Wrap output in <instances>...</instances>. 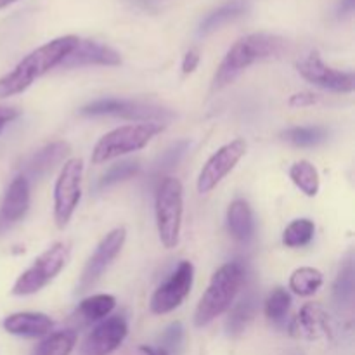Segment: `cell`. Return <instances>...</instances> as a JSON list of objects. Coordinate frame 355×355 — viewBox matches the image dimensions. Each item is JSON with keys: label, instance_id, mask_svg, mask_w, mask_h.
I'll return each mask as SVG.
<instances>
[{"label": "cell", "instance_id": "1", "mask_svg": "<svg viewBox=\"0 0 355 355\" xmlns=\"http://www.w3.org/2000/svg\"><path fill=\"white\" fill-rule=\"evenodd\" d=\"M80 38L75 35H64L51 40L49 44L35 49L33 52L21 59L12 71L6 73L0 78V97L17 96L24 92L30 85H33L40 76L54 69L55 66H61L66 55L76 47Z\"/></svg>", "mask_w": 355, "mask_h": 355}, {"label": "cell", "instance_id": "2", "mask_svg": "<svg viewBox=\"0 0 355 355\" xmlns=\"http://www.w3.org/2000/svg\"><path fill=\"white\" fill-rule=\"evenodd\" d=\"M286 47L284 38L270 33H252L239 38L227 51L214 76V89L220 90L234 82L245 69L262 59L279 55Z\"/></svg>", "mask_w": 355, "mask_h": 355}, {"label": "cell", "instance_id": "3", "mask_svg": "<svg viewBox=\"0 0 355 355\" xmlns=\"http://www.w3.org/2000/svg\"><path fill=\"white\" fill-rule=\"evenodd\" d=\"M245 283V267L239 262H229L215 270L207 291L194 311V326L205 328L231 309Z\"/></svg>", "mask_w": 355, "mask_h": 355}, {"label": "cell", "instance_id": "4", "mask_svg": "<svg viewBox=\"0 0 355 355\" xmlns=\"http://www.w3.org/2000/svg\"><path fill=\"white\" fill-rule=\"evenodd\" d=\"M156 229L162 245L172 250L179 245L184 215V187L177 177H163L155 196Z\"/></svg>", "mask_w": 355, "mask_h": 355}, {"label": "cell", "instance_id": "5", "mask_svg": "<svg viewBox=\"0 0 355 355\" xmlns=\"http://www.w3.org/2000/svg\"><path fill=\"white\" fill-rule=\"evenodd\" d=\"M163 132L162 123H130L121 125L104 134L92 149V163L101 165L110 159L141 151L156 135Z\"/></svg>", "mask_w": 355, "mask_h": 355}, {"label": "cell", "instance_id": "6", "mask_svg": "<svg viewBox=\"0 0 355 355\" xmlns=\"http://www.w3.org/2000/svg\"><path fill=\"white\" fill-rule=\"evenodd\" d=\"M69 255H71V250H69L68 243H54L17 277L10 293L14 297H30V295L42 291L68 266Z\"/></svg>", "mask_w": 355, "mask_h": 355}, {"label": "cell", "instance_id": "7", "mask_svg": "<svg viewBox=\"0 0 355 355\" xmlns=\"http://www.w3.org/2000/svg\"><path fill=\"white\" fill-rule=\"evenodd\" d=\"M82 116H118L135 123H162L165 125L173 118V113L155 103L139 99H118L104 97L85 104L80 110Z\"/></svg>", "mask_w": 355, "mask_h": 355}, {"label": "cell", "instance_id": "8", "mask_svg": "<svg viewBox=\"0 0 355 355\" xmlns=\"http://www.w3.org/2000/svg\"><path fill=\"white\" fill-rule=\"evenodd\" d=\"M83 159L69 158L61 166L54 184V220L59 229H64L82 200Z\"/></svg>", "mask_w": 355, "mask_h": 355}, {"label": "cell", "instance_id": "9", "mask_svg": "<svg viewBox=\"0 0 355 355\" xmlns=\"http://www.w3.org/2000/svg\"><path fill=\"white\" fill-rule=\"evenodd\" d=\"M194 284V266L189 260H182L175 267L168 279L159 284L149 300V309L153 314L165 315L173 312L182 305V302L189 297Z\"/></svg>", "mask_w": 355, "mask_h": 355}, {"label": "cell", "instance_id": "10", "mask_svg": "<svg viewBox=\"0 0 355 355\" xmlns=\"http://www.w3.org/2000/svg\"><path fill=\"white\" fill-rule=\"evenodd\" d=\"M125 241H127V229L125 227L113 229V231H110L101 239L96 252L90 255L85 267H83L82 276H80L78 284H76V293H85L87 290H90L103 277L107 267L120 255Z\"/></svg>", "mask_w": 355, "mask_h": 355}, {"label": "cell", "instance_id": "11", "mask_svg": "<svg viewBox=\"0 0 355 355\" xmlns=\"http://www.w3.org/2000/svg\"><path fill=\"white\" fill-rule=\"evenodd\" d=\"M246 155V142L243 139H234L222 148H218L214 155L208 158L198 175V193L208 194L236 168L243 156Z\"/></svg>", "mask_w": 355, "mask_h": 355}, {"label": "cell", "instance_id": "12", "mask_svg": "<svg viewBox=\"0 0 355 355\" xmlns=\"http://www.w3.org/2000/svg\"><path fill=\"white\" fill-rule=\"evenodd\" d=\"M297 69L307 82L333 90V92L350 94L355 87V76L352 71H342L326 64L318 52H311L297 62Z\"/></svg>", "mask_w": 355, "mask_h": 355}, {"label": "cell", "instance_id": "13", "mask_svg": "<svg viewBox=\"0 0 355 355\" xmlns=\"http://www.w3.org/2000/svg\"><path fill=\"white\" fill-rule=\"evenodd\" d=\"M128 335L127 319L123 315H110L99 321V324L83 340L80 355H111L120 349Z\"/></svg>", "mask_w": 355, "mask_h": 355}, {"label": "cell", "instance_id": "14", "mask_svg": "<svg viewBox=\"0 0 355 355\" xmlns=\"http://www.w3.org/2000/svg\"><path fill=\"white\" fill-rule=\"evenodd\" d=\"M30 210V182L23 175H17L7 186L0 201V234L12 227Z\"/></svg>", "mask_w": 355, "mask_h": 355}, {"label": "cell", "instance_id": "15", "mask_svg": "<svg viewBox=\"0 0 355 355\" xmlns=\"http://www.w3.org/2000/svg\"><path fill=\"white\" fill-rule=\"evenodd\" d=\"M121 58L113 47L96 40H82L61 62L62 68H82V66H118Z\"/></svg>", "mask_w": 355, "mask_h": 355}, {"label": "cell", "instance_id": "16", "mask_svg": "<svg viewBox=\"0 0 355 355\" xmlns=\"http://www.w3.org/2000/svg\"><path fill=\"white\" fill-rule=\"evenodd\" d=\"M69 151H71L69 142H49V144H45L44 148L38 149L37 153H33V155L24 162L23 168H21V175H23L24 179H28V182L44 179V177L47 175L49 172H52L59 163L64 162V158L69 155Z\"/></svg>", "mask_w": 355, "mask_h": 355}, {"label": "cell", "instance_id": "17", "mask_svg": "<svg viewBox=\"0 0 355 355\" xmlns=\"http://www.w3.org/2000/svg\"><path fill=\"white\" fill-rule=\"evenodd\" d=\"M290 335L295 338L318 340L331 335V321L324 309L318 304H307L300 309L290 324Z\"/></svg>", "mask_w": 355, "mask_h": 355}, {"label": "cell", "instance_id": "18", "mask_svg": "<svg viewBox=\"0 0 355 355\" xmlns=\"http://www.w3.org/2000/svg\"><path fill=\"white\" fill-rule=\"evenodd\" d=\"M2 326L9 335L38 338L51 333L54 321L44 312H14L3 319Z\"/></svg>", "mask_w": 355, "mask_h": 355}, {"label": "cell", "instance_id": "19", "mask_svg": "<svg viewBox=\"0 0 355 355\" xmlns=\"http://www.w3.org/2000/svg\"><path fill=\"white\" fill-rule=\"evenodd\" d=\"M227 229L232 238L239 243H250L255 236V217L248 201H232L227 208Z\"/></svg>", "mask_w": 355, "mask_h": 355}, {"label": "cell", "instance_id": "20", "mask_svg": "<svg viewBox=\"0 0 355 355\" xmlns=\"http://www.w3.org/2000/svg\"><path fill=\"white\" fill-rule=\"evenodd\" d=\"M246 10H248V2H246V0H231V2L224 3V6L211 10V12L201 21L200 26H198V35H200V37H207V35L214 33L215 30L222 28L224 24L241 17Z\"/></svg>", "mask_w": 355, "mask_h": 355}, {"label": "cell", "instance_id": "21", "mask_svg": "<svg viewBox=\"0 0 355 355\" xmlns=\"http://www.w3.org/2000/svg\"><path fill=\"white\" fill-rule=\"evenodd\" d=\"M257 307H259V297H257L255 291H248L238 304L231 305L227 322H225V329H227L229 335H241L255 318Z\"/></svg>", "mask_w": 355, "mask_h": 355}, {"label": "cell", "instance_id": "22", "mask_svg": "<svg viewBox=\"0 0 355 355\" xmlns=\"http://www.w3.org/2000/svg\"><path fill=\"white\" fill-rule=\"evenodd\" d=\"M114 307H116V298L113 295H92V297H87L80 302L76 315H80L85 322H99L110 318Z\"/></svg>", "mask_w": 355, "mask_h": 355}, {"label": "cell", "instance_id": "23", "mask_svg": "<svg viewBox=\"0 0 355 355\" xmlns=\"http://www.w3.org/2000/svg\"><path fill=\"white\" fill-rule=\"evenodd\" d=\"M354 277V259L352 255H349V259L340 267L338 276L333 283V304L336 305V309H347L352 305L355 288Z\"/></svg>", "mask_w": 355, "mask_h": 355}, {"label": "cell", "instance_id": "24", "mask_svg": "<svg viewBox=\"0 0 355 355\" xmlns=\"http://www.w3.org/2000/svg\"><path fill=\"white\" fill-rule=\"evenodd\" d=\"M324 276L315 267H298L290 276V290L298 297H312L321 290Z\"/></svg>", "mask_w": 355, "mask_h": 355}, {"label": "cell", "instance_id": "25", "mask_svg": "<svg viewBox=\"0 0 355 355\" xmlns=\"http://www.w3.org/2000/svg\"><path fill=\"white\" fill-rule=\"evenodd\" d=\"M290 179L305 196H318L319 187H321V179H319L318 168L311 162L300 159V162L293 163L290 166Z\"/></svg>", "mask_w": 355, "mask_h": 355}, {"label": "cell", "instance_id": "26", "mask_svg": "<svg viewBox=\"0 0 355 355\" xmlns=\"http://www.w3.org/2000/svg\"><path fill=\"white\" fill-rule=\"evenodd\" d=\"M76 345V333L73 329L52 333L35 347L31 355H69Z\"/></svg>", "mask_w": 355, "mask_h": 355}, {"label": "cell", "instance_id": "27", "mask_svg": "<svg viewBox=\"0 0 355 355\" xmlns=\"http://www.w3.org/2000/svg\"><path fill=\"white\" fill-rule=\"evenodd\" d=\"M281 137L297 148H312L328 139V130L319 125H309V127H293L288 128L281 134Z\"/></svg>", "mask_w": 355, "mask_h": 355}, {"label": "cell", "instance_id": "28", "mask_svg": "<svg viewBox=\"0 0 355 355\" xmlns=\"http://www.w3.org/2000/svg\"><path fill=\"white\" fill-rule=\"evenodd\" d=\"M291 307V295L288 293L284 288H274L272 291L267 297L266 304H263V312H266V318L269 319L272 324L281 326L286 321V315L290 312Z\"/></svg>", "mask_w": 355, "mask_h": 355}, {"label": "cell", "instance_id": "29", "mask_svg": "<svg viewBox=\"0 0 355 355\" xmlns=\"http://www.w3.org/2000/svg\"><path fill=\"white\" fill-rule=\"evenodd\" d=\"M315 225L311 218H297L283 232V245L286 248H304L314 239Z\"/></svg>", "mask_w": 355, "mask_h": 355}, {"label": "cell", "instance_id": "30", "mask_svg": "<svg viewBox=\"0 0 355 355\" xmlns=\"http://www.w3.org/2000/svg\"><path fill=\"white\" fill-rule=\"evenodd\" d=\"M139 170H141L139 162H130V159H127V162H120V163H116V165H113L107 168V172L101 177V180L97 186H99V189L114 186V184L123 182V180L135 177L139 173Z\"/></svg>", "mask_w": 355, "mask_h": 355}, {"label": "cell", "instance_id": "31", "mask_svg": "<svg viewBox=\"0 0 355 355\" xmlns=\"http://www.w3.org/2000/svg\"><path fill=\"white\" fill-rule=\"evenodd\" d=\"M187 148H189V141L173 142L170 148H166L165 151L159 155L158 162L155 163V172L159 173V172H165V170L173 168V166L182 159V156L186 155Z\"/></svg>", "mask_w": 355, "mask_h": 355}, {"label": "cell", "instance_id": "32", "mask_svg": "<svg viewBox=\"0 0 355 355\" xmlns=\"http://www.w3.org/2000/svg\"><path fill=\"white\" fill-rule=\"evenodd\" d=\"M182 342H184V326L182 322L175 321L172 322L165 331H163L159 347H162L163 350H166L170 355H173L179 352L180 347H182Z\"/></svg>", "mask_w": 355, "mask_h": 355}, {"label": "cell", "instance_id": "33", "mask_svg": "<svg viewBox=\"0 0 355 355\" xmlns=\"http://www.w3.org/2000/svg\"><path fill=\"white\" fill-rule=\"evenodd\" d=\"M319 103V96L312 92H298L293 94L288 101L291 107H309V106H314V104Z\"/></svg>", "mask_w": 355, "mask_h": 355}, {"label": "cell", "instance_id": "34", "mask_svg": "<svg viewBox=\"0 0 355 355\" xmlns=\"http://www.w3.org/2000/svg\"><path fill=\"white\" fill-rule=\"evenodd\" d=\"M19 110L12 106H2L0 104V134L3 132V128L7 127L9 123H12L16 118H19Z\"/></svg>", "mask_w": 355, "mask_h": 355}, {"label": "cell", "instance_id": "35", "mask_svg": "<svg viewBox=\"0 0 355 355\" xmlns=\"http://www.w3.org/2000/svg\"><path fill=\"white\" fill-rule=\"evenodd\" d=\"M198 64H200V52L198 51H187L186 55L182 59V73L184 75H189V73L196 71Z\"/></svg>", "mask_w": 355, "mask_h": 355}, {"label": "cell", "instance_id": "36", "mask_svg": "<svg viewBox=\"0 0 355 355\" xmlns=\"http://www.w3.org/2000/svg\"><path fill=\"white\" fill-rule=\"evenodd\" d=\"M139 352L142 355H170L166 350H163L162 347H155V345H141L139 347Z\"/></svg>", "mask_w": 355, "mask_h": 355}, {"label": "cell", "instance_id": "37", "mask_svg": "<svg viewBox=\"0 0 355 355\" xmlns=\"http://www.w3.org/2000/svg\"><path fill=\"white\" fill-rule=\"evenodd\" d=\"M354 7H355V0H342L338 7V14L340 16H350L354 12Z\"/></svg>", "mask_w": 355, "mask_h": 355}, {"label": "cell", "instance_id": "38", "mask_svg": "<svg viewBox=\"0 0 355 355\" xmlns=\"http://www.w3.org/2000/svg\"><path fill=\"white\" fill-rule=\"evenodd\" d=\"M14 2H17V0H0V9H3V7L10 6V3H14Z\"/></svg>", "mask_w": 355, "mask_h": 355}]
</instances>
